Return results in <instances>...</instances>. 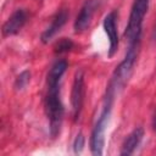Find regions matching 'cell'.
<instances>
[{
  "instance_id": "obj_12",
  "label": "cell",
  "mask_w": 156,
  "mask_h": 156,
  "mask_svg": "<svg viewBox=\"0 0 156 156\" xmlns=\"http://www.w3.org/2000/svg\"><path fill=\"white\" fill-rule=\"evenodd\" d=\"M29 82H30V72H29L28 69H24V71H22V72L16 77L15 83H13V88H15V90H17V91L23 90V89L28 85Z\"/></svg>"
},
{
  "instance_id": "obj_4",
  "label": "cell",
  "mask_w": 156,
  "mask_h": 156,
  "mask_svg": "<svg viewBox=\"0 0 156 156\" xmlns=\"http://www.w3.org/2000/svg\"><path fill=\"white\" fill-rule=\"evenodd\" d=\"M150 0H134L128 23L126 27V30L123 33L126 40L128 41V46H139L141 33H143V22L144 17L147 12Z\"/></svg>"
},
{
  "instance_id": "obj_2",
  "label": "cell",
  "mask_w": 156,
  "mask_h": 156,
  "mask_svg": "<svg viewBox=\"0 0 156 156\" xmlns=\"http://www.w3.org/2000/svg\"><path fill=\"white\" fill-rule=\"evenodd\" d=\"M138 50H139V46H128L126 56L119 62V65L115 68L112 77L107 84V88H106L107 94L116 98V95L126 87V84L128 83L132 76L134 65L136 62Z\"/></svg>"
},
{
  "instance_id": "obj_6",
  "label": "cell",
  "mask_w": 156,
  "mask_h": 156,
  "mask_svg": "<svg viewBox=\"0 0 156 156\" xmlns=\"http://www.w3.org/2000/svg\"><path fill=\"white\" fill-rule=\"evenodd\" d=\"M116 20H117V11L112 10L111 12H108L105 16L104 23H102L104 30H105V33L108 38V49H107V56L108 57H113V55L118 50V44H119Z\"/></svg>"
},
{
  "instance_id": "obj_10",
  "label": "cell",
  "mask_w": 156,
  "mask_h": 156,
  "mask_svg": "<svg viewBox=\"0 0 156 156\" xmlns=\"http://www.w3.org/2000/svg\"><path fill=\"white\" fill-rule=\"evenodd\" d=\"M144 138V129L141 127H136L134 128L123 140L122 143V147L119 151V155L122 156H128L134 154V151L138 149V146L140 145V143L143 141Z\"/></svg>"
},
{
  "instance_id": "obj_1",
  "label": "cell",
  "mask_w": 156,
  "mask_h": 156,
  "mask_svg": "<svg viewBox=\"0 0 156 156\" xmlns=\"http://www.w3.org/2000/svg\"><path fill=\"white\" fill-rule=\"evenodd\" d=\"M67 66L68 63L66 60H57L51 65L46 74V93L44 98V107L49 121V133L52 138H56L60 134L63 121L65 107L61 100L60 85Z\"/></svg>"
},
{
  "instance_id": "obj_9",
  "label": "cell",
  "mask_w": 156,
  "mask_h": 156,
  "mask_svg": "<svg viewBox=\"0 0 156 156\" xmlns=\"http://www.w3.org/2000/svg\"><path fill=\"white\" fill-rule=\"evenodd\" d=\"M67 20H68V10H67V9H60V10L54 15L50 26L41 33V35H40V41H41L43 44H48V43L57 34V32L66 24Z\"/></svg>"
},
{
  "instance_id": "obj_7",
  "label": "cell",
  "mask_w": 156,
  "mask_h": 156,
  "mask_svg": "<svg viewBox=\"0 0 156 156\" xmlns=\"http://www.w3.org/2000/svg\"><path fill=\"white\" fill-rule=\"evenodd\" d=\"M99 6H100V0H85L73 24L76 33H82L85 29H88V27L90 26L91 18Z\"/></svg>"
},
{
  "instance_id": "obj_15",
  "label": "cell",
  "mask_w": 156,
  "mask_h": 156,
  "mask_svg": "<svg viewBox=\"0 0 156 156\" xmlns=\"http://www.w3.org/2000/svg\"><path fill=\"white\" fill-rule=\"evenodd\" d=\"M154 39L156 40V27H155V30H154Z\"/></svg>"
},
{
  "instance_id": "obj_5",
  "label": "cell",
  "mask_w": 156,
  "mask_h": 156,
  "mask_svg": "<svg viewBox=\"0 0 156 156\" xmlns=\"http://www.w3.org/2000/svg\"><path fill=\"white\" fill-rule=\"evenodd\" d=\"M84 94H85V85H84V72L78 69L74 74L72 91H71V105H72V115L73 119L78 121L83 104H84Z\"/></svg>"
},
{
  "instance_id": "obj_14",
  "label": "cell",
  "mask_w": 156,
  "mask_h": 156,
  "mask_svg": "<svg viewBox=\"0 0 156 156\" xmlns=\"http://www.w3.org/2000/svg\"><path fill=\"white\" fill-rule=\"evenodd\" d=\"M152 128H154V130L156 132V110H155L154 117H152Z\"/></svg>"
},
{
  "instance_id": "obj_11",
  "label": "cell",
  "mask_w": 156,
  "mask_h": 156,
  "mask_svg": "<svg viewBox=\"0 0 156 156\" xmlns=\"http://www.w3.org/2000/svg\"><path fill=\"white\" fill-rule=\"evenodd\" d=\"M74 48V43L69 38H61L58 39L54 45V52L56 55H62L68 51H71Z\"/></svg>"
},
{
  "instance_id": "obj_13",
  "label": "cell",
  "mask_w": 156,
  "mask_h": 156,
  "mask_svg": "<svg viewBox=\"0 0 156 156\" xmlns=\"http://www.w3.org/2000/svg\"><path fill=\"white\" fill-rule=\"evenodd\" d=\"M84 146H85V138H84L83 133H78V134L76 135L74 140H73V145H72L73 152L77 154V155L80 154V152L84 150Z\"/></svg>"
},
{
  "instance_id": "obj_3",
  "label": "cell",
  "mask_w": 156,
  "mask_h": 156,
  "mask_svg": "<svg viewBox=\"0 0 156 156\" xmlns=\"http://www.w3.org/2000/svg\"><path fill=\"white\" fill-rule=\"evenodd\" d=\"M115 99H116L115 96H112L110 94H105L102 110L100 112V116H99L93 130H91L89 146H90L91 154L95 156H101L104 154L105 134H106V129H107V124L110 121V116H111L112 105H113Z\"/></svg>"
},
{
  "instance_id": "obj_8",
  "label": "cell",
  "mask_w": 156,
  "mask_h": 156,
  "mask_svg": "<svg viewBox=\"0 0 156 156\" xmlns=\"http://www.w3.org/2000/svg\"><path fill=\"white\" fill-rule=\"evenodd\" d=\"M28 11L26 9H17L12 12V15L5 21L1 28V33L4 38L17 34L28 21Z\"/></svg>"
}]
</instances>
